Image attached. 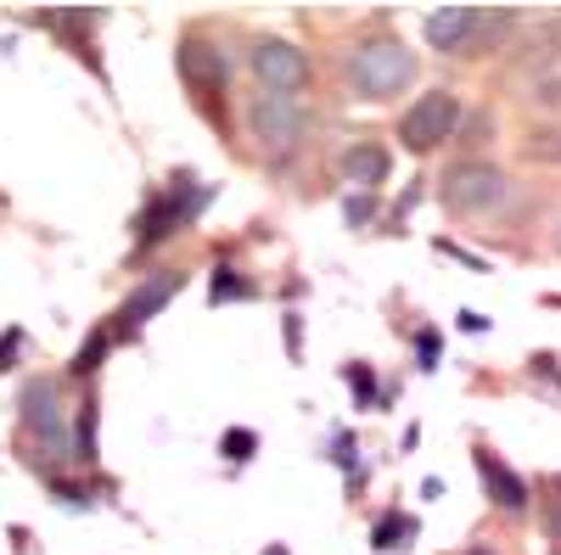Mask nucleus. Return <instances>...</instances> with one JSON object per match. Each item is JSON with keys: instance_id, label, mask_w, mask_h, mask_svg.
I'll use <instances>...</instances> for the list:
<instances>
[{"instance_id": "obj_1", "label": "nucleus", "mask_w": 561, "mask_h": 555, "mask_svg": "<svg viewBox=\"0 0 561 555\" xmlns=\"http://www.w3.org/2000/svg\"><path fill=\"white\" fill-rule=\"evenodd\" d=\"M348 90L354 96H365V102H388V96H399V90H410V79H415V57L404 51L399 39H365V45H354L348 51Z\"/></svg>"}, {"instance_id": "obj_2", "label": "nucleus", "mask_w": 561, "mask_h": 555, "mask_svg": "<svg viewBox=\"0 0 561 555\" xmlns=\"http://www.w3.org/2000/svg\"><path fill=\"white\" fill-rule=\"evenodd\" d=\"M248 129L253 141L270 152H293L309 135V113L298 107V96H280V90H253L248 96Z\"/></svg>"}, {"instance_id": "obj_3", "label": "nucleus", "mask_w": 561, "mask_h": 555, "mask_svg": "<svg viewBox=\"0 0 561 555\" xmlns=\"http://www.w3.org/2000/svg\"><path fill=\"white\" fill-rule=\"evenodd\" d=\"M460 96L455 90H427V96H415L410 102V113L399 118V141L410 147V152H433V147H444L449 135L460 129Z\"/></svg>"}, {"instance_id": "obj_4", "label": "nucleus", "mask_w": 561, "mask_h": 555, "mask_svg": "<svg viewBox=\"0 0 561 555\" xmlns=\"http://www.w3.org/2000/svg\"><path fill=\"white\" fill-rule=\"evenodd\" d=\"M208 203V192L192 180V174H174V185L169 192H158L152 203H147V219H140V230H135V242H140V253H152L158 242H169L174 230L192 219L197 208Z\"/></svg>"}, {"instance_id": "obj_5", "label": "nucleus", "mask_w": 561, "mask_h": 555, "mask_svg": "<svg viewBox=\"0 0 561 555\" xmlns=\"http://www.w3.org/2000/svg\"><path fill=\"white\" fill-rule=\"evenodd\" d=\"M505 192H511V180L494 163H478V158L472 163H455L444 174V203L455 213H489V208L505 203Z\"/></svg>"}, {"instance_id": "obj_6", "label": "nucleus", "mask_w": 561, "mask_h": 555, "mask_svg": "<svg viewBox=\"0 0 561 555\" xmlns=\"http://www.w3.org/2000/svg\"><path fill=\"white\" fill-rule=\"evenodd\" d=\"M180 292V269H158V275H147V281H140L135 292H129V303L113 314V343H129L140 326H147V320H158L163 314V303Z\"/></svg>"}, {"instance_id": "obj_7", "label": "nucleus", "mask_w": 561, "mask_h": 555, "mask_svg": "<svg viewBox=\"0 0 561 555\" xmlns=\"http://www.w3.org/2000/svg\"><path fill=\"white\" fill-rule=\"evenodd\" d=\"M174 62H180V79L192 90H203V96H225L230 90V51H219V45L203 39V34H185Z\"/></svg>"}, {"instance_id": "obj_8", "label": "nucleus", "mask_w": 561, "mask_h": 555, "mask_svg": "<svg viewBox=\"0 0 561 555\" xmlns=\"http://www.w3.org/2000/svg\"><path fill=\"white\" fill-rule=\"evenodd\" d=\"M23 427L45 443V449H57L62 454V443H68V409H62V393H57V382H45V377H34L28 388H23Z\"/></svg>"}, {"instance_id": "obj_9", "label": "nucleus", "mask_w": 561, "mask_h": 555, "mask_svg": "<svg viewBox=\"0 0 561 555\" xmlns=\"http://www.w3.org/2000/svg\"><path fill=\"white\" fill-rule=\"evenodd\" d=\"M253 73H259V90L293 96V90H304V79H309V57L293 39H259L253 45Z\"/></svg>"}, {"instance_id": "obj_10", "label": "nucleus", "mask_w": 561, "mask_h": 555, "mask_svg": "<svg viewBox=\"0 0 561 555\" xmlns=\"http://www.w3.org/2000/svg\"><path fill=\"white\" fill-rule=\"evenodd\" d=\"M478 477H483V494L500 505V511H511V517H523V511H528V483L511 472L494 449H478Z\"/></svg>"}, {"instance_id": "obj_11", "label": "nucleus", "mask_w": 561, "mask_h": 555, "mask_svg": "<svg viewBox=\"0 0 561 555\" xmlns=\"http://www.w3.org/2000/svg\"><path fill=\"white\" fill-rule=\"evenodd\" d=\"M421 34H427L433 51H466L478 34V7H438V12H427Z\"/></svg>"}, {"instance_id": "obj_12", "label": "nucleus", "mask_w": 561, "mask_h": 555, "mask_svg": "<svg viewBox=\"0 0 561 555\" xmlns=\"http://www.w3.org/2000/svg\"><path fill=\"white\" fill-rule=\"evenodd\" d=\"M343 174H348V185L370 192V185H382V180H388V152H382L377 141H359V147L343 152Z\"/></svg>"}, {"instance_id": "obj_13", "label": "nucleus", "mask_w": 561, "mask_h": 555, "mask_svg": "<svg viewBox=\"0 0 561 555\" xmlns=\"http://www.w3.org/2000/svg\"><path fill=\"white\" fill-rule=\"evenodd\" d=\"M415 533H421V528H415V517H404V511H388L377 528H370V544H377V550H404Z\"/></svg>"}, {"instance_id": "obj_14", "label": "nucleus", "mask_w": 561, "mask_h": 555, "mask_svg": "<svg viewBox=\"0 0 561 555\" xmlns=\"http://www.w3.org/2000/svg\"><path fill=\"white\" fill-rule=\"evenodd\" d=\"M73 460H96V398L79 404V432H73Z\"/></svg>"}, {"instance_id": "obj_15", "label": "nucleus", "mask_w": 561, "mask_h": 555, "mask_svg": "<svg viewBox=\"0 0 561 555\" xmlns=\"http://www.w3.org/2000/svg\"><path fill=\"white\" fill-rule=\"evenodd\" d=\"M225 298H253V281H242V269H230V264H219L208 281V303H225Z\"/></svg>"}, {"instance_id": "obj_16", "label": "nucleus", "mask_w": 561, "mask_h": 555, "mask_svg": "<svg viewBox=\"0 0 561 555\" xmlns=\"http://www.w3.org/2000/svg\"><path fill=\"white\" fill-rule=\"evenodd\" d=\"M219 454L242 466V460H253V454H259V432H253V427H230V432L219 438Z\"/></svg>"}, {"instance_id": "obj_17", "label": "nucleus", "mask_w": 561, "mask_h": 555, "mask_svg": "<svg viewBox=\"0 0 561 555\" xmlns=\"http://www.w3.org/2000/svg\"><path fill=\"white\" fill-rule=\"evenodd\" d=\"M107 348H113V332H107V326H102V332H90V343H84L79 359H73V377H90V370L107 359Z\"/></svg>"}, {"instance_id": "obj_18", "label": "nucleus", "mask_w": 561, "mask_h": 555, "mask_svg": "<svg viewBox=\"0 0 561 555\" xmlns=\"http://www.w3.org/2000/svg\"><path fill=\"white\" fill-rule=\"evenodd\" d=\"M343 377H348V388H354V404H359V409L377 404V370H370V365H348Z\"/></svg>"}, {"instance_id": "obj_19", "label": "nucleus", "mask_w": 561, "mask_h": 555, "mask_svg": "<svg viewBox=\"0 0 561 555\" xmlns=\"http://www.w3.org/2000/svg\"><path fill=\"white\" fill-rule=\"evenodd\" d=\"M528 158L534 163H561V135L556 129H534L528 135Z\"/></svg>"}, {"instance_id": "obj_20", "label": "nucleus", "mask_w": 561, "mask_h": 555, "mask_svg": "<svg viewBox=\"0 0 561 555\" xmlns=\"http://www.w3.org/2000/svg\"><path fill=\"white\" fill-rule=\"evenodd\" d=\"M370 213H377V197H370V192H354V197L343 203V219H348V230L370 224Z\"/></svg>"}, {"instance_id": "obj_21", "label": "nucleus", "mask_w": 561, "mask_h": 555, "mask_svg": "<svg viewBox=\"0 0 561 555\" xmlns=\"http://www.w3.org/2000/svg\"><path fill=\"white\" fill-rule=\"evenodd\" d=\"M438 332H415V370H438Z\"/></svg>"}, {"instance_id": "obj_22", "label": "nucleus", "mask_w": 561, "mask_h": 555, "mask_svg": "<svg viewBox=\"0 0 561 555\" xmlns=\"http://www.w3.org/2000/svg\"><path fill=\"white\" fill-rule=\"evenodd\" d=\"M545 533H550V544H561V499L556 494L545 499Z\"/></svg>"}, {"instance_id": "obj_23", "label": "nucleus", "mask_w": 561, "mask_h": 555, "mask_svg": "<svg viewBox=\"0 0 561 555\" xmlns=\"http://www.w3.org/2000/svg\"><path fill=\"white\" fill-rule=\"evenodd\" d=\"M455 326H460V332H472V337H478V332H489V320H483L478 309H460V314H455Z\"/></svg>"}, {"instance_id": "obj_24", "label": "nucleus", "mask_w": 561, "mask_h": 555, "mask_svg": "<svg viewBox=\"0 0 561 555\" xmlns=\"http://www.w3.org/2000/svg\"><path fill=\"white\" fill-rule=\"evenodd\" d=\"M287 354H293V359L304 354V326H298V314H287Z\"/></svg>"}, {"instance_id": "obj_25", "label": "nucleus", "mask_w": 561, "mask_h": 555, "mask_svg": "<svg viewBox=\"0 0 561 555\" xmlns=\"http://www.w3.org/2000/svg\"><path fill=\"white\" fill-rule=\"evenodd\" d=\"M23 348V332H7V337H0V370H7L12 365V354Z\"/></svg>"}, {"instance_id": "obj_26", "label": "nucleus", "mask_w": 561, "mask_h": 555, "mask_svg": "<svg viewBox=\"0 0 561 555\" xmlns=\"http://www.w3.org/2000/svg\"><path fill=\"white\" fill-rule=\"evenodd\" d=\"M466 555H494V550H489V544H472V550H466Z\"/></svg>"}, {"instance_id": "obj_27", "label": "nucleus", "mask_w": 561, "mask_h": 555, "mask_svg": "<svg viewBox=\"0 0 561 555\" xmlns=\"http://www.w3.org/2000/svg\"><path fill=\"white\" fill-rule=\"evenodd\" d=\"M550 494H556V499H561V472H556V477H550Z\"/></svg>"}]
</instances>
